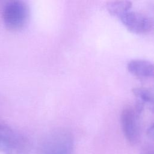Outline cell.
<instances>
[{"label":"cell","instance_id":"6da1fadb","mask_svg":"<svg viewBox=\"0 0 154 154\" xmlns=\"http://www.w3.org/2000/svg\"><path fill=\"white\" fill-rule=\"evenodd\" d=\"M74 139L72 133L65 129L49 132L39 143L38 154H72Z\"/></svg>","mask_w":154,"mask_h":154},{"label":"cell","instance_id":"7a4b0ae2","mask_svg":"<svg viewBox=\"0 0 154 154\" xmlns=\"http://www.w3.org/2000/svg\"><path fill=\"white\" fill-rule=\"evenodd\" d=\"M144 105L137 100L133 105L125 106L120 116V121L123 134L131 144H136L141 134V115Z\"/></svg>","mask_w":154,"mask_h":154},{"label":"cell","instance_id":"3957f363","mask_svg":"<svg viewBox=\"0 0 154 154\" xmlns=\"http://www.w3.org/2000/svg\"><path fill=\"white\" fill-rule=\"evenodd\" d=\"M0 152L4 154H30L31 146L24 136L1 125Z\"/></svg>","mask_w":154,"mask_h":154},{"label":"cell","instance_id":"277c9868","mask_svg":"<svg viewBox=\"0 0 154 154\" xmlns=\"http://www.w3.org/2000/svg\"><path fill=\"white\" fill-rule=\"evenodd\" d=\"M28 14V8L26 3L22 1L16 0L10 1L5 5L2 16L7 28L17 30L25 25Z\"/></svg>","mask_w":154,"mask_h":154},{"label":"cell","instance_id":"5b68a950","mask_svg":"<svg viewBox=\"0 0 154 154\" xmlns=\"http://www.w3.org/2000/svg\"><path fill=\"white\" fill-rule=\"evenodd\" d=\"M119 19L129 31L137 34L147 33L152 29L153 26L152 17L131 10L122 14Z\"/></svg>","mask_w":154,"mask_h":154},{"label":"cell","instance_id":"8992f818","mask_svg":"<svg viewBox=\"0 0 154 154\" xmlns=\"http://www.w3.org/2000/svg\"><path fill=\"white\" fill-rule=\"evenodd\" d=\"M127 68L131 73L140 78H150L153 76V64L147 60H131L128 63Z\"/></svg>","mask_w":154,"mask_h":154},{"label":"cell","instance_id":"52a82bcc","mask_svg":"<svg viewBox=\"0 0 154 154\" xmlns=\"http://www.w3.org/2000/svg\"><path fill=\"white\" fill-rule=\"evenodd\" d=\"M131 7L132 2L129 1H110L106 4V7L108 12L118 17L130 10Z\"/></svg>","mask_w":154,"mask_h":154},{"label":"cell","instance_id":"ba28073f","mask_svg":"<svg viewBox=\"0 0 154 154\" xmlns=\"http://www.w3.org/2000/svg\"><path fill=\"white\" fill-rule=\"evenodd\" d=\"M133 94L137 98V100L141 102L144 105L149 103L152 105L153 103V93L152 91L146 87H134L132 89Z\"/></svg>","mask_w":154,"mask_h":154},{"label":"cell","instance_id":"9c48e42d","mask_svg":"<svg viewBox=\"0 0 154 154\" xmlns=\"http://www.w3.org/2000/svg\"><path fill=\"white\" fill-rule=\"evenodd\" d=\"M141 154H153V148L151 147H149V146L144 148V149L142 151Z\"/></svg>","mask_w":154,"mask_h":154},{"label":"cell","instance_id":"30bf717a","mask_svg":"<svg viewBox=\"0 0 154 154\" xmlns=\"http://www.w3.org/2000/svg\"><path fill=\"white\" fill-rule=\"evenodd\" d=\"M147 134L148 135L149 137L153 139V126L152 125L148 128V129L147 131Z\"/></svg>","mask_w":154,"mask_h":154}]
</instances>
